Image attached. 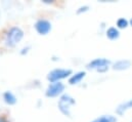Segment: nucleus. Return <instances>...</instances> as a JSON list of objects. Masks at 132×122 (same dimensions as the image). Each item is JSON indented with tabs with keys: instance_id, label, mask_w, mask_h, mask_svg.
<instances>
[{
	"instance_id": "1a4fd4ad",
	"label": "nucleus",
	"mask_w": 132,
	"mask_h": 122,
	"mask_svg": "<svg viewBox=\"0 0 132 122\" xmlns=\"http://www.w3.org/2000/svg\"><path fill=\"white\" fill-rule=\"evenodd\" d=\"M131 108H132V100H129V101H127V102L121 104V105L117 108L116 112H117L119 115H122V114H124L127 110H129V109H131Z\"/></svg>"
},
{
	"instance_id": "dca6fc26",
	"label": "nucleus",
	"mask_w": 132,
	"mask_h": 122,
	"mask_svg": "<svg viewBox=\"0 0 132 122\" xmlns=\"http://www.w3.org/2000/svg\"><path fill=\"white\" fill-rule=\"evenodd\" d=\"M130 25H131V26H132V19H131V20H130Z\"/></svg>"
},
{
	"instance_id": "9d476101",
	"label": "nucleus",
	"mask_w": 132,
	"mask_h": 122,
	"mask_svg": "<svg viewBox=\"0 0 132 122\" xmlns=\"http://www.w3.org/2000/svg\"><path fill=\"white\" fill-rule=\"evenodd\" d=\"M119 36H120V32L116 27H111L106 30V37L110 40H116L119 38Z\"/></svg>"
},
{
	"instance_id": "7ed1b4c3",
	"label": "nucleus",
	"mask_w": 132,
	"mask_h": 122,
	"mask_svg": "<svg viewBox=\"0 0 132 122\" xmlns=\"http://www.w3.org/2000/svg\"><path fill=\"white\" fill-rule=\"evenodd\" d=\"M72 75V70L70 69H54L50 71L47 75V79L52 82H60L62 79H65Z\"/></svg>"
},
{
	"instance_id": "f03ea898",
	"label": "nucleus",
	"mask_w": 132,
	"mask_h": 122,
	"mask_svg": "<svg viewBox=\"0 0 132 122\" xmlns=\"http://www.w3.org/2000/svg\"><path fill=\"white\" fill-rule=\"evenodd\" d=\"M75 100L71 96V95H69V94H64V95H62L61 96V98H60V101H59V109H60V111L64 114V115H66V116H71V106H73V105H75Z\"/></svg>"
},
{
	"instance_id": "6e6552de",
	"label": "nucleus",
	"mask_w": 132,
	"mask_h": 122,
	"mask_svg": "<svg viewBox=\"0 0 132 122\" xmlns=\"http://www.w3.org/2000/svg\"><path fill=\"white\" fill-rule=\"evenodd\" d=\"M85 75H86V74H85V72H83V71L78 72V73H76V74L72 75V76H71V78L69 79L70 84L74 85V84H78V83H80V82H81V80L85 77Z\"/></svg>"
},
{
	"instance_id": "f257e3e1",
	"label": "nucleus",
	"mask_w": 132,
	"mask_h": 122,
	"mask_svg": "<svg viewBox=\"0 0 132 122\" xmlns=\"http://www.w3.org/2000/svg\"><path fill=\"white\" fill-rule=\"evenodd\" d=\"M23 37H24V31L20 27H11L5 34L4 37L5 45L8 47H14L18 43L21 42Z\"/></svg>"
},
{
	"instance_id": "20e7f679",
	"label": "nucleus",
	"mask_w": 132,
	"mask_h": 122,
	"mask_svg": "<svg viewBox=\"0 0 132 122\" xmlns=\"http://www.w3.org/2000/svg\"><path fill=\"white\" fill-rule=\"evenodd\" d=\"M110 64H111V62L108 59L99 58V59H95V60L90 62L87 65V68L91 69V70H96L97 72H105L109 69Z\"/></svg>"
},
{
	"instance_id": "9b49d317",
	"label": "nucleus",
	"mask_w": 132,
	"mask_h": 122,
	"mask_svg": "<svg viewBox=\"0 0 132 122\" xmlns=\"http://www.w3.org/2000/svg\"><path fill=\"white\" fill-rule=\"evenodd\" d=\"M3 100L7 105H13L16 103V97L11 91H6L3 93Z\"/></svg>"
},
{
	"instance_id": "2eb2a0df",
	"label": "nucleus",
	"mask_w": 132,
	"mask_h": 122,
	"mask_svg": "<svg viewBox=\"0 0 132 122\" xmlns=\"http://www.w3.org/2000/svg\"><path fill=\"white\" fill-rule=\"evenodd\" d=\"M0 122H6V121H4L3 119H0Z\"/></svg>"
},
{
	"instance_id": "0eeeda50",
	"label": "nucleus",
	"mask_w": 132,
	"mask_h": 122,
	"mask_svg": "<svg viewBox=\"0 0 132 122\" xmlns=\"http://www.w3.org/2000/svg\"><path fill=\"white\" fill-rule=\"evenodd\" d=\"M131 66V62L128 60H120L117 61L113 65V69L114 70H118V71H123V70H127L128 68H130Z\"/></svg>"
},
{
	"instance_id": "423d86ee",
	"label": "nucleus",
	"mask_w": 132,
	"mask_h": 122,
	"mask_svg": "<svg viewBox=\"0 0 132 122\" xmlns=\"http://www.w3.org/2000/svg\"><path fill=\"white\" fill-rule=\"evenodd\" d=\"M35 29H36V31L40 35H46V34H48L50 32V30H51V24H50L49 21L44 20V19H41V20H38L36 22Z\"/></svg>"
},
{
	"instance_id": "39448f33",
	"label": "nucleus",
	"mask_w": 132,
	"mask_h": 122,
	"mask_svg": "<svg viewBox=\"0 0 132 122\" xmlns=\"http://www.w3.org/2000/svg\"><path fill=\"white\" fill-rule=\"evenodd\" d=\"M65 90V85L60 81V82H52L48 85L46 89V95L48 97H55L61 95Z\"/></svg>"
},
{
	"instance_id": "4468645a",
	"label": "nucleus",
	"mask_w": 132,
	"mask_h": 122,
	"mask_svg": "<svg viewBox=\"0 0 132 122\" xmlns=\"http://www.w3.org/2000/svg\"><path fill=\"white\" fill-rule=\"evenodd\" d=\"M89 9V7L87 6V5H85V6H82V7H80L78 10H77V13H81V12H85V11H87Z\"/></svg>"
},
{
	"instance_id": "ddd939ff",
	"label": "nucleus",
	"mask_w": 132,
	"mask_h": 122,
	"mask_svg": "<svg viewBox=\"0 0 132 122\" xmlns=\"http://www.w3.org/2000/svg\"><path fill=\"white\" fill-rule=\"evenodd\" d=\"M127 26H128V21L125 18H121L117 21V27L119 29H125L127 28Z\"/></svg>"
},
{
	"instance_id": "f8f14e48",
	"label": "nucleus",
	"mask_w": 132,
	"mask_h": 122,
	"mask_svg": "<svg viewBox=\"0 0 132 122\" xmlns=\"http://www.w3.org/2000/svg\"><path fill=\"white\" fill-rule=\"evenodd\" d=\"M91 122H117V118L112 115H102Z\"/></svg>"
}]
</instances>
